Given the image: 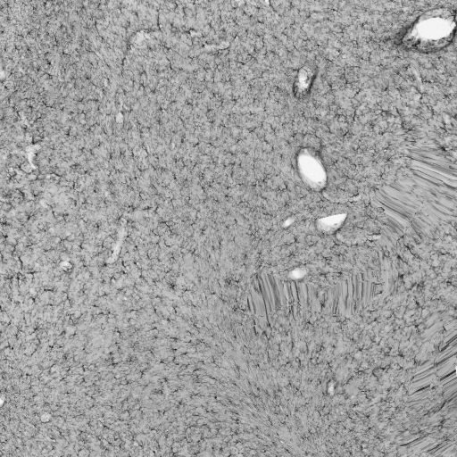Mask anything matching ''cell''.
<instances>
[{"mask_svg":"<svg viewBox=\"0 0 457 457\" xmlns=\"http://www.w3.org/2000/svg\"><path fill=\"white\" fill-rule=\"evenodd\" d=\"M454 9L440 6L420 14L403 33L399 44L408 50L432 53L447 46L456 28Z\"/></svg>","mask_w":457,"mask_h":457,"instance_id":"1","label":"cell"}]
</instances>
